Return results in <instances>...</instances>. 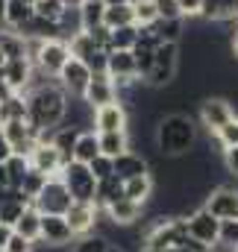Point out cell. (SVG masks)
<instances>
[{
  "mask_svg": "<svg viewBox=\"0 0 238 252\" xmlns=\"http://www.w3.org/2000/svg\"><path fill=\"white\" fill-rule=\"evenodd\" d=\"M65 109H68V94L62 91L59 82H44V85L27 91V124L39 135L62 126Z\"/></svg>",
  "mask_w": 238,
  "mask_h": 252,
  "instance_id": "cell-1",
  "label": "cell"
},
{
  "mask_svg": "<svg viewBox=\"0 0 238 252\" xmlns=\"http://www.w3.org/2000/svg\"><path fill=\"white\" fill-rule=\"evenodd\" d=\"M153 144H156L162 158L188 156L197 147V126L191 121V115L171 112V115L159 118V124L153 126Z\"/></svg>",
  "mask_w": 238,
  "mask_h": 252,
  "instance_id": "cell-2",
  "label": "cell"
},
{
  "mask_svg": "<svg viewBox=\"0 0 238 252\" xmlns=\"http://www.w3.org/2000/svg\"><path fill=\"white\" fill-rule=\"evenodd\" d=\"M179 70V44H171V41H159L156 53H153V67L147 73V85L150 88H165L177 79Z\"/></svg>",
  "mask_w": 238,
  "mask_h": 252,
  "instance_id": "cell-3",
  "label": "cell"
},
{
  "mask_svg": "<svg viewBox=\"0 0 238 252\" xmlns=\"http://www.w3.org/2000/svg\"><path fill=\"white\" fill-rule=\"evenodd\" d=\"M59 179L65 182V188L71 190L74 202H94L97 179H94V173L88 170V164H79V161H68V164L62 167Z\"/></svg>",
  "mask_w": 238,
  "mask_h": 252,
  "instance_id": "cell-4",
  "label": "cell"
},
{
  "mask_svg": "<svg viewBox=\"0 0 238 252\" xmlns=\"http://www.w3.org/2000/svg\"><path fill=\"white\" fill-rule=\"evenodd\" d=\"M39 214H65L71 205H74V196H71V190L65 188V182H62L59 176H50L47 182H44V188L39 190V196L30 202Z\"/></svg>",
  "mask_w": 238,
  "mask_h": 252,
  "instance_id": "cell-5",
  "label": "cell"
},
{
  "mask_svg": "<svg viewBox=\"0 0 238 252\" xmlns=\"http://www.w3.org/2000/svg\"><path fill=\"white\" fill-rule=\"evenodd\" d=\"M27 161H30V167L41 170L44 176H59L62 167L68 164V161L62 158V153L53 147V141H50V132H41V138H39V141H36V147L30 150Z\"/></svg>",
  "mask_w": 238,
  "mask_h": 252,
  "instance_id": "cell-6",
  "label": "cell"
},
{
  "mask_svg": "<svg viewBox=\"0 0 238 252\" xmlns=\"http://www.w3.org/2000/svg\"><path fill=\"white\" fill-rule=\"evenodd\" d=\"M185 232H188V238H191V241H197L200 247H209V244H215V241H218L221 220H218V217H212V214L200 205L197 211L185 214Z\"/></svg>",
  "mask_w": 238,
  "mask_h": 252,
  "instance_id": "cell-7",
  "label": "cell"
},
{
  "mask_svg": "<svg viewBox=\"0 0 238 252\" xmlns=\"http://www.w3.org/2000/svg\"><path fill=\"white\" fill-rule=\"evenodd\" d=\"M56 82L62 85V91H65L68 97H82V91H85V88H88V82H91V67L82 62V59L71 56L68 62L62 64Z\"/></svg>",
  "mask_w": 238,
  "mask_h": 252,
  "instance_id": "cell-8",
  "label": "cell"
},
{
  "mask_svg": "<svg viewBox=\"0 0 238 252\" xmlns=\"http://www.w3.org/2000/svg\"><path fill=\"white\" fill-rule=\"evenodd\" d=\"M203 208L218 217V220H233L238 217V188L236 185H218L206 193V202Z\"/></svg>",
  "mask_w": 238,
  "mask_h": 252,
  "instance_id": "cell-9",
  "label": "cell"
},
{
  "mask_svg": "<svg viewBox=\"0 0 238 252\" xmlns=\"http://www.w3.org/2000/svg\"><path fill=\"white\" fill-rule=\"evenodd\" d=\"M236 118V109L227 97H206L200 103V124L206 126V132H218L221 126H227Z\"/></svg>",
  "mask_w": 238,
  "mask_h": 252,
  "instance_id": "cell-10",
  "label": "cell"
},
{
  "mask_svg": "<svg viewBox=\"0 0 238 252\" xmlns=\"http://www.w3.org/2000/svg\"><path fill=\"white\" fill-rule=\"evenodd\" d=\"M0 132H3V138L9 141V147H12L15 156H30V150H33L36 141L41 138L27 121H3V124H0Z\"/></svg>",
  "mask_w": 238,
  "mask_h": 252,
  "instance_id": "cell-11",
  "label": "cell"
},
{
  "mask_svg": "<svg viewBox=\"0 0 238 252\" xmlns=\"http://www.w3.org/2000/svg\"><path fill=\"white\" fill-rule=\"evenodd\" d=\"M68 59H71L68 41H65V38H50V41H44V44H41L39 59H36V67L56 79V76H59V70H62V64L68 62Z\"/></svg>",
  "mask_w": 238,
  "mask_h": 252,
  "instance_id": "cell-12",
  "label": "cell"
},
{
  "mask_svg": "<svg viewBox=\"0 0 238 252\" xmlns=\"http://www.w3.org/2000/svg\"><path fill=\"white\" fill-rule=\"evenodd\" d=\"M71 241H74V232L65 214H41V238L36 247H68Z\"/></svg>",
  "mask_w": 238,
  "mask_h": 252,
  "instance_id": "cell-13",
  "label": "cell"
},
{
  "mask_svg": "<svg viewBox=\"0 0 238 252\" xmlns=\"http://www.w3.org/2000/svg\"><path fill=\"white\" fill-rule=\"evenodd\" d=\"M65 220L74 232V238H82V235H91L97 220H100V208L94 202H74L68 211H65Z\"/></svg>",
  "mask_w": 238,
  "mask_h": 252,
  "instance_id": "cell-14",
  "label": "cell"
},
{
  "mask_svg": "<svg viewBox=\"0 0 238 252\" xmlns=\"http://www.w3.org/2000/svg\"><path fill=\"white\" fill-rule=\"evenodd\" d=\"M126 121H129V115H126V106L123 103H106V106H100V109H94V132H126Z\"/></svg>",
  "mask_w": 238,
  "mask_h": 252,
  "instance_id": "cell-15",
  "label": "cell"
},
{
  "mask_svg": "<svg viewBox=\"0 0 238 252\" xmlns=\"http://www.w3.org/2000/svg\"><path fill=\"white\" fill-rule=\"evenodd\" d=\"M103 211H106V220H109L115 229H126V226L138 223L144 205H141V202H132V199H126V196H120V199H115V202H109Z\"/></svg>",
  "mask_w": 238,
  "mask_h": 252,
  "instance_id": "cell-16",
  "label": "cell"
},
{
  "mask_svg": "<svg viewBox=\"0 0 238 252\" xmlns=\"http://www.w3.org/2000/svg\"><path fill=\"white\" fill-rule=\"evenodd\" d=\"M82 100H85L91 109H100V106H106V103H115L118 94H115V85H112L109 73H91V82H88V88L82 91Z\"/></svg>",
  "mask_w": 238,
  "mask_h": 252,
  "instance_id": "cell-17",
  "label": "cell"
},
{
  "mask_svg": "<svg viewBox=\"0 0 238 252\" xmlns=\"http://www.w3.org/2000/svg\"><path fill=\"white\" fill-rule=\"evenodd\" d=\"M33 70H36V64L30 62L27 56H21V59H6L3 79H6V85H9L12 91L24 94V91L30 88V82H33Z\"/></svg>",
  "mask_w": 238,
  "mask_h": 252,
  "instance_id": "cell-18",
  "label": "cell"
},
{
  "mask_svg": "<svg viewBox=\"0 0 238 252\" xmlns=\"http://www.w3.org/2000/svg\"><path fill=\"white\" fill-rule=\"evenodd\" d=\"M112 167H115V176H118L120 182L150 173V161L141 153H132V150H126V153H120L118 158H112Z\"/></svg>",
  "mask_w": 238,
  "mask_h": 252,
  "instance_id": "cell-19",
  "label": "cell"
},
{
  "mask_svg": "<svg viewBox=\"0 0 238 252\" xmlns=\"http://www.w3.org/2000/svg\"><path fill=\"white\" fill-rule=\"evenodd\" d=\"M97 156H100L97 132H94V129H85V132H79V138H77V147H74V158H71V161H79V164H91Z\"/></svg>",
  "mask_w": 238,
  "mask_h": 252,
  "instance_id": "cell-20",
  "label": "cell"
},
{
  "mask_svg": "<svg viewBox=\"0 0 238 252\" xmlns=\"http://www.w3.org/2000/svg\"><path fill=\"white\" fill-rule=\"evenodd\" d=\"M150 30L156 32L159 41L179 44V38L185 35V18H156V21L150 24Z\"/></svg>",
  "mask_w": 238,
  "mask_h": 252,
  "instance_id": "cell-21",
  "label": "cell"
},
{
  "mask_svg": "<svg viewBox=\"0 0 238 252\" xmlns=\"http://www.w3.org/2000/svg\"><path fill=\"white\" fill-rule=\"evenodd\" d=\"M153 188H156L153 176H150V173H144V176H135V179H126V182H123V196H126V199H132V202L147 205V202H150V196H153Z\"/></svg>",
  "mask_w": 238,
  "mask_h": 252,
  "instance_id": "cell-22",
  "label": "cell"
},
{
  "mask_svg": "<svg viewBox=\"0 0 238 252\" xmlns=\"http://www.w3.org/2000/svg\"><path fill=\"white\" fill-rule=\"evenodd\" d=\"M15 235H21V238H27V241H33V244H39V238H41V214L30 205L18 220H15Z\"/></svg>",
  "mask_w": 238,
  "mask_h": 252,
  "instance_id": "cell-23",
  "label": "cell"
},
{
  "mask_svg": "<svg viewBox=\"0 0 238 252\" xmlns=\"http://www.w3.org/2000/svg\"><path fill=\"white\" fill-rule=\"evenodd\" d=\"M120 196H123V182L112 173V176H106V179H100V182H97V190H94V205L103 211L109 202H115V199H120Z\"/></svg>",
  "mask_w": 238,
  "mask_h": 252,
  "instance_id": "cell-24",
  "label": "cell"
},
{
  "mask_svg": "<svg viewBox=\"0 0 238 252\" xmlns=\"http://www.w3.org/2000/svg\"><path fill=\"white\" fill-rule=\"evenodd\" d=\"M97 144H100V156L118 158L120 153L129 150V135L126 132H97Z\"/></svg>",
  "mask_w": 238,
  "mask_h": 252,
  "instance_id": "cell-25",
  "label": "cell"
},
{
  "mask_svg": "<svg viewBox=\"0 0 238 252\" xmlns=\"http://www.w3.org/2000/svg\"><path fill=\"white\" fill-rule=\"evenodd\" d=\"M33 3H24V0H6V30H15L21 32V27L33 18Z\"/></svg>",
  "mask_w": 238,
  "mask_h": 252,
  "instance_id": "cell-26",
  "label": "cell"
},
{
  "mask_svg": "<svg viewBox=\"0 0 238 252\" xmlns=\"http://www.w3.org/2000/svg\"><path fill=\"white\" fill-rule=\"evenodd\" d=\"M77 138H79V129H71V126H56V129L50 132V141H53V147L62 153V158H65V161H71V158H74Z\"/></svg>",
  "mask_w": 238,
  "mask_h": 252,
  "instance_id": "cell-27",
  "label": "cell"
},
{
  "mask_svg": "<svg viewBox=\"0 0 238 252\" xmlns=\"http://www.w3.org/2000/svg\"><path fill=\"white\" fill-rule=\"evenodd\" d=\"M129 24H135V15H132L129 3H118V6L103 9V27L106 30H118V27H129Z\"/></svg>",
  "mask_w": 238,
  "mask_h": 252,
  "instance_id": "cell-28",
  "label": "cell"
},
{
  "mask_svg": "<svg viewBox=\"0 0 238 252\" xmlns=\"http://www.w3.org/2000/svg\"><path fill=\"white\" fill-rule=\"evenodd\" d=\"M0 53H3L6 59H21V56H27V41H24V35L15 32V30H0Z\"/></svg>",
  "mask_w": 238,
  "mask_h": 252,
  "instance_id": "cell-29",
  "label": "cell"
},
{
  "mask_svg": "<svg viewBox=\"0 0 238 252\" xmlns=\"http://www.w3.org/2000/svg\"><path fill=\"white\" fill-rule=\"evenodd\" d=\"M3 121H27V94H12L0 103V124Z\"/></svg>",
  "mask_w": 238,
  "mask_h": 252,
  "instance_id": "cell-30",
  "label": "cell"
},
{
  "mask_svg": "<svg viewBox=\"0 0 238 252\" xmlns=\"http://www.w3.org/2000/svg\"><path fill=\"white\" fill-rule=\"evenodd\" d=\"M68 50H71V56H77V59H82V62H88L100 47L94 44V38L82 30V32H77L74 38H68Z\"/></svg>",
  "mask_w": 238,
  "mask_h": 252,
  "instance_id": "cell-31",
  "label": "cell"
},
{
  "mask_svg": "<svg viewBox=\"0 0 238 252\" xmlns=\"http://www.w3.org/2000/svg\"><path fill=\"white\" fill-rule=\"evenodd\" d=\"M56 24H59V32H62L65 41L74 38L77 32H82V15H79V9H62Z\"/></svg>",
  "mask_w": 238,
  "mask_h": 252,
  "instance_id": "cell-32",
  "label": "cell"
},
{
  "mask_svg": "<svg viewBox=\"0 0 238 252\" xmlns=\"http://www.w3.org/2000/svg\"><path fill=\"white\" fill-rule=\"evenodd\" d=\"M135 41H138V27H135V24L112 30V38H109L112 50H132V47H135ZM112 50H109V53H112Z\"/></svg>",
  "mask_w": 238,
  "mask_h": 252,
  "instance_id": "cell-33",
  "label": "cell"
},
{
  "mask_svg": "<svg viewBox=\"0 0 238 252\" xmlns=\"http://www.w3.org/2000/svg\"><path fill=\"white\" fill-rule=\"evenodd\" d=\"M6 179H9V188H21V182H24V176H27V170H30V161H27V156H12L6 164Z\"/></svg>",
  "mask_w": 238,
  "mask_h": 252,
  "instance_id": "cell-34",
  "label": "cell"
},
{
  "mask_svg": "<svg viewBox=\"0 0 238 252\" xmlns=\"http://www.w3.org/2000/svg\"><path fill=\"white\" fill-rule=\"evenodd\" d=\"M47 179H50V176H44L41 170L30 167V170H27V176H24V182H21V188H18V190H21V193H24V196H27V199L33 202V199L39 196V190L44 188V182H47Z\"/></svg>",
  "mask_w": 238,
  "mask_h": 252,
  "instance_id": "cell-35",
  "label": "cell"
},
{
  "mask_svg": "<svg viewBox=\"0 0 238 252\" xmlns=\"http://www.w3.org/2000/svg\"><path fill=\"white\" fill-rule=\"evenodd\" d=\"M112 247L106 235H82L77 238V244L71 247V252H106Z\"/></svg>",
  "mask_w": 238,
  "mask_h": 252,
  "instance_id": "cell-36",
  "label": "cell"
},
{
  "mask_svg": "<svg viewBox=\"0 0 238 252\" xmlns=\"http://www.w3.org/2000/svg\"><path fill=\"white\" fill-rule=\"evenodd\" d=\"M103 9L106 3H82L79 6V15H82V30H94L103 24Z\"/></svg>",
  "mask_w": 238,
  "mask_h": 252,
  "instance_id": "cell-37",
  "label": "cell"
},
{
  "mask_svg": "<svg viewBox=\"0 0 238 252\" xmlns=\"http://www.w3.org/2000/svg\"><path fill=\"white\" fill-rule=\"evenodd\" d=\"M62 9H65V6H62L59 0H36V3H33L36 18H44V21H59Z\"/></svg>",
  "mask_w": 238,
  "mask_h": 252,
  "instance_id": "cell-38",
  "label": "cell"
},
{
  "mask_svg": "<svg viewBox=\"0 0 238 252\" xmlns=\"http://www.w3.org/2000/svg\"><path fill=\"white\" fill-rule=\"evenodd\" d=\"M215 138H218L221 150H227V147H238V115L227 126H221V129L215 132Z\"/></svg>",
  "mask_w": 238,
  "mask_h": 252,
  "instance_id": "cell-39",
  "label": "cell"
},
{
  "mask_svg": "<svg viewBox=\"0 0 238 252\" xmlns=\"http://www.w3.org/2000/svg\"><path fill=\"white\" fill-rule=\"evenodd\" d=\"M88 170L94 173V179H97V182L115 173V167H112V158H109V156H97V158H94V161L88 164Z\"/></svg>",
  "mask_w": 238,
  "mask_h": 252,
  "instance_id": "cell-40",
  "label": "cell"
},
{
  "mask_svg": "<svg viewBox=\"0 0 238 252\" xmlns=\"http://www.w3.org/2000/svg\"><path fill=\"white\" fill-rule=\"evenodd\" d=\"M177 6H179V15H182L185 21L203 18V0H177Z\"/></svg>",
  "mask_w": 238,
  "mask_h": 252,
  "instance_id": "cell-41",
  "label": "cell"
},
{
  "mask_svg": "<svg viewBox=\"0 0 238 252\" xmlns=\"http://www.w3.org/2000/svg\"><path fill=\"white\" fill-rule=\"evenodd\" d=\"M218 241H227V244H236L238 247V217H233V220H221Z\"/></svg>",
  "mask_w": 238,
  "mask_h": 252,
  "instance_id": "cell-42",
  "label": "cell"
},
{
  "mask_svg": "<svg viewBox=\"0 0 238 252\" xmlns=\"http://www.w3.org/2000/svg\"><path fill=\"white\" fill-rule=\"evenodd\" d=\"M33 250H36L33 241H27V238H21V235H12L3 252H33Z\"/></svg>",
  "mask_w": 238,
  "mask_h": 252,
  "instance_id": "cell-43",
  "label": "cell"
},
{
  "mask_svg": "<svg viewBox=\"0 0 238 252\" xmlns=\"http://www.w3.org/2000/svg\"><path fill=\"white\" fill-rule=\"evenodd\" d=\"M156 12H159V18H182L177 0H156Z\"/></svg>",
  "mask_w": 238,
  "mask_h": 252,
  "instance_id": "cell-44",
  "label": "cell"
},
{
  "mask_svg": "<svg viewBox=\"0 0 238 252\" xmlns=\"http://www.w3.org/2000/svg\"><path fill=\"white\" fill-rule=\"evenodd\" d=\"M224 164H227V173L238 179V147H227L224 150Z\"/></svg>",
  "mask_w": 238,
  "mask_h": 252,
  "instance_id": "cell-45",
  "label": "cell"
},
{
  "mask_svg": "<svg viewBox=\"0 0 238 252\" xmlns=\"http://www.w3.org/2000/svg\"><path fill=\"white\" fill-rule=\"evenodd\" d=\"M206 252H238L236 244H227V241H215V244H209Z\"/></svg>",
  "mask_w": 238,
  "mask_h": 252,
  "instance_id": "cell-46",
  "label": "cell"
},
{
  "mask_svg": "<svg viewBox=\"0 0 238 252\" xmlns=\"http://www.w3.org/2000/svg\"><path fill=\"white\" fill-rule=\"evenodd\" d=\"M15 153H12V147H9V141L3 138V132H0V164H6L9 158H12Z\"/></svg>",
  "mask_w": 238,
  "mask_h": 252,
  "instance_id": "cell-47",
  "label": "cell"
},
{
  "mask_svg": "<svg viewBox=\"0 0 238 252\" xmlns=\"http://www.w3.org/2000/svg\"><path fill=\"white\" fill-rule=\"evenodd\" d=\"M15 235V229L9 226V223H0V252L6 250V244H9V238Z\"/></svg>",
  "mask_w": 238,
  "mask_h": 252,
  "instance_id": "cell-48",
  "label": "cell"
},
{
  "mask_svg": "<svg viewBox=\"0 0 238 252\" xmlns=\"http://www.w3.org/2000/svg\"><path fill=\"white\" fill-rule=\"evenodd\" d=\"M12 94H15V91H12V88H9V85H6V79H3V76H0V103H3V100H9V97H12Z\"/></svg>",
  "mask_w": 238,
  "mask_h": 252,
  "instance_id": "cell-49",
  "label": "cell"
},
{
  "mask_svg": "<svg viewBox=\"0 0 238 252\" xmlns=\"http://www.w3.org/2000/svg\"><path fill=\"white\" fill-rule=\"evenodd\" d=\"M59 3L65 6V9H79V6H82L85 0H59Z\"/></svg>",
  "mask_w": 238,
  "mask_h": 252,
  "instance_id": "cell-50",
  "label": "cell"
},
{
  "mask_svg": "<svg viewBox=\"0 0 238 252\" xmlns=\"http://www.w3.org/2000/svg\"><path fill=\"white\" fill-rule=\"evenodd\" d=\"M0 30H6V0H0Z\"/></svg>",
  "mask_w": 238,
  "mask_h": 252,
  "instance_id": "cell-51",
  "label": "cell"
},
{
  "mask_svg": "<svg viewBox=\"0 0 238 252\" xmlns=\"http://www.w3.org/2000/svg\"><path fill=\"white\" fill-rule=\"evenodd\" d=\"M230 53L238 59V30H236V35H233V41H230Z\"/></svg>",
  "mask_w": 238,
  "mask_h": 252,
  "instance_id": "cell-52",
  "label": "cell"
},
{
  "mask_svg": "<svg viewBox=\"0 0 238 252\" xmlns=\"http://www.w3.org/2000/svg\"><path fill=\"white\" fill-rule=\"evenodd\" d=\"M0 188H9V179H6V167L0 164Z\"/></svg>",
  "mask_w": 238,
  "mask_h": 252,
  "instance_id": "cell-53",
  "label": "cell"
},
{
  "mask_svg": "<svg viewBox=\"0 0 238 252\" xmlns=\"http://www.w3.org/2000/svg\"><path fill=\"white\" fill-rule=\"evenodd\" d=\"M106 6H118V3H129V0H103Z\"/></svg>",
  "mask_w": 238,
  "mask_h": 252,
  "instance_id": "cell-54",
  "label": "cell"
},
{
  "mask_svg": "<svg viewBox=\"0 0 238 252\" xmlns=\"http://www.w3.org/2000/svg\"><path fill=\"white\" fill-rule=\"evenodd\" d=\"M106 252H126V250H120V247H109Z\"/></svg>",
  "mask_w": 238,
  "mask_h": 252,
  "instance_id": "cell-55",
  "label": "cell"
},
{
  "mask_svg": "<svg viewBox=\"0 0 238 252\" xmlns=\"http://www.w3.org/2000/svg\"><path fill=\"white\" fill-rule=\"evenodd\" d=\"M85 3H103V0H85Z\"/></svg>",
  "mask_w": 238,
  "mask_h": 252,
  "instance_id": "cell-56",
  "label": "cell"
},
{
  "mask_svg": "<svg viewBox=\"0 0 238 252\" xmlns=\"http://www.w3.org/2000/svg\"><path fill=\"white\" fill-rule=\"evenodd\" d=\"M24 3H36V0H24Z\"/></svg>",
  "mask_w": 238,
  "mask_h": 252,
  "instance_id": "cell-57",
  "label": "cell"
},
{
  "mask_svg": "<svg viewBox=\"0 0 238 252\" xmlns=\"http://www.w3.org/2000/svg\"><path fill=\"white\" fill-rule=\"evenodd\" d=\"M236 30H238V18H236Z\"/></svg>",
  "mask_w": 238,
  "mask_h": 252,
  "instance_id": "cell-58",
  "label": "cell"
}]
</instances>
